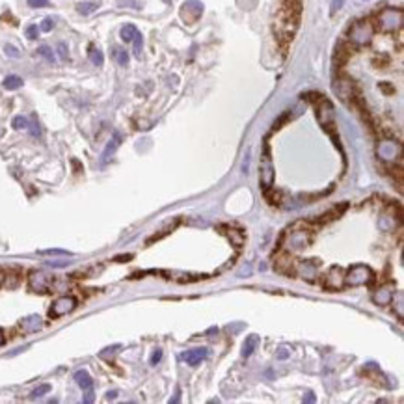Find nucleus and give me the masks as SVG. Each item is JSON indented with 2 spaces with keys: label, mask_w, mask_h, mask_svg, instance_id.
Here are the masks:
<instances>
[{
  "label": "nucleus",
  "mask_w": 404,
  "mask_h": 404,
  "mask_svg": "<svg viewBox=\"0 0 404 404\" xmlns=\"http://www.w3.org/2000/svg\"><path fill=\"white\" fill-rule=\"evenodd\" d=\"M374 274L367 265H354L345 274V285L348 287H363L373 281Z\"/></svg>",
  "instance_id": "nucleus-1"
},
{
  "label": "nucleus",
  "mask_w": 404,
  "mask_h": 404,
  "mask_svg": "<svg viewBox=\"0 0 404 404\" xmlns=\"http://www.w3.org/2000/svg\"><path fill=\"white\" fill-rule=\"evenodd\" d=\"M374 36V26L371 21H358L352 24V28L348 32V39L358 45V47H363V45H369L373 41Z\"/></svg>",
  "instance_id": "nucleus-2"
},
{
  "label": "nucleus",
  "mask_w": 404,
  "mask_h": 404,
  "mask_svg": "<svg viewBox=\"0 0 404 404\" xmlns=\"http://www.w3.org/2000/svg\"><path fill=\"white\" fill-rule=\"evenodd\" d=\"M404 15L401 10L397 8H385L384 11H380L378 15V26L382 32H397L403 28Z\"/></svg>",
  "instance_id": "nucleus-3"
},
{
  "label": "nucleus",
  "mask_w": 404,
  "mask_h": 404,
  "mask_svg": "<svg viewBox=\"0 0 404 404\" xmlns=\"http://www.w3.org/2000/svg\"><path fill=\"white\" fill-rule=\"evenodd\" d=\"M274 179H276V173H274V164H272L270 149L269 145H265V153L261 156V166H259V183L265 192L274 187Z\"/></svg>",
  "instance_id": "nucleus-4"
},
{
  "label": "nucleus",
  "mask_w": 404,
  "mask_h": 404,
  "mask_svg": "<svg viewBox=\"0 0 404 404\" xmlns=\"http://www.w3.org/2000/svg\"><path fill=\"white\" fill-rule=\"evenodd\" d=\"M322 285L326 290H341L345 287V270L341 267H332L324 274Z\"/></svg>",
  "instance_id": "nucleus-5"
},
{
  "label": "nucleus",
  "mask_w": 404,
  "mask_h": 404,
  "mask_svg": "<svg viewBox=\"0 0 404 404\" xmlns=\"http://www.w3.org/2000/svg\"><path fill=\"white\" fill-rule=\"evenodd\" d=\"M52 283V276H49L43 270H32L28 276V285L34 292H49Z\"/></svg>",
  "instance_id": "nucleus-6"
},
{
  "label": "nucleus",
  "mask_w": 404,
  "mask_h": 404,
  "mask_svg": "<svg viewBox=\"0 0 404 404\" xmlns=\"http://www.w3.org/2000/svg\"><path fill=\"white\" fill-rule=\"evenodd\" d=\"M75 308H77V298L75 296H60L58 300H54L49 315H51V319H58V317L71 313Z\"/></svg>",
  "instance_id": "nucleus-7"
},
{
  "label": "nucleus",
  "mask_w": 404,
  "mask_h": 404,
  "mask_svg": "<svg viewBox=\"0 0 404 404\" xmlns=\"http://www.w3.org/2000/svg\"><path fill=\"white\" fill-rule=\"evenodd\" d=\"M294 270L298 272V276H302L304 280L315 281L319 276V261H304V263H294Z\"/></svg>",
  "instance_id": "nucleus-8"
},
{
  "label": "nucleus",
  "mask_w": 404,
  "mask_h": 404,
  "mask_svg": "<svg viewBox=\"0 0 404 404\" xmlns=\"http://www.w3.org/2000/svg\"><path fill=\"white\" fill-rule=\"evenodd\" d=\"M393 294H395V283H391V281L389 283H384V285H380L373 292V302L376 306H387V304H391Z\"/></svg>",
  "instance_id": "nucleus-9"
},
{
  "label": "nucleus",
  "mask_w": 404,
  "mask_h": 404,
  "mask_svg": "<svg viewBox=\"0 0 404 404\" xmlns=\"http://www.w3.org/2000/svg\"><path fill=\"white\" fill-rule=\"evenodd\" d=\"M378 155L382 156L384 160H395L397 156H401V145L391 142V140L380 142V145H378Z\"/></svg>",
  "instance_id": "nucleus-10"
},
{
  "label": "nucleus",
  "mask_w": 404,
  "mask_h": 404,
  "mask_svg": "<svg viewBox=\"0 0 404 404\" xmlns=\"http://www.w3.org/2000/svg\"><path fill=\"white\" fill-rule=\"evenodd\" d=\"M311 242V237L306 231H290L289 237V248L290 250H302Z\"/></svg>",
  "instance_id": "nucleus-11"
},
{
  "label": "nucleus",
  "mask_w": 404,
  "mask_h": 404,
  "mask_svg": "<svg viewBox=\"0 0 404 404\" xmlns=\"http://www.w3.org/2000/svg\"><path fill=\"white\" fill-rule=\"evenodd\" d=\"M19 328H21L24 333L39 332V330L43 328V319L39 317V315H30V317L22 319L21 324H19Z\"/></svg>",
  "instance_id": "nucleus-12"
},
{
  "label": "nucleus",
  "mask_w": 404,
  "mask_h": 404,
  "mask_svg": "<svg viewBox=\"0 0 404 404\" xmlns=\"http://www.w3.org/2000/svg\"><path fill=\"white\" fill-rule=\"evenodd\" d=\"M209 356V348H194V350H188V352L183 354V360L188 363V365H192V367H196L197 363H201L205 358Z\"/></svg>",
  "instance_id": "nucleus-13"
},
{
  "label": "nucleus",
  "mask_w": 404,
  "mask_h": 404,
  "mask_svg": "<svg viewBox=\"0 0 404 404\" xmlns=\"http://www.w3.org/2000/svg\"><path fill=\"white\" fill-rule=\"evenodd\" d=\"M75 380H77L78 387H80L82 391H92V389H94V380H92V376L88 374V371H84V369L75 373Z\"/></svg>",
  "instance_id": "nucleus-14"
},
{
  "label": "nucleus",
  "mask_w": 404,
  "mask_h": 404,
  "mask_svg": "<svg viewBox=\"0 0 404 404\" xmlns=\"http://www.w3.org/2000/svg\"><path fill=\"white\" fill-rule=\"evenodd\" d=\"M333 88L343 101H348L352 97V84L348 80H337V82H333Z\"/></svg>",
  "instance_id": "nucleus-15"
},
{
  "label": "nucleus",
  "mask_w": 404,
  "mask_h": 404,
  "mask_svg": "<svg viewBox=\"0 0 404 404\" xmlns=\"http://www.w3.org/2000/svg\"><path fill=\"white\" fill-rule=\"evenodd\" d=\"M257 346H259V335H248L242 345V358H250Z\"/></svg>",
  "instance_id": "nucleus-16"
},
{
  "label": "nucleus",
  "mask_w": 404,
  "mask_h": 404,
  "mask_svg": "<svg viewBox=\"0 0 404 404\" xmlns=\"http://www.w3.org/2000/svg\"><path fill=\"white\" fill-rule=\"evenodd\" d=\"M119 144H121V135H119V133H114V136H112V140L108 142V145H106V149H104L103 160H106V158H110V155H114L115 149L119 147Z\"/></svg>",
  "instance_id": "nucleus-17"
},
{
  "label": "nucleus",
  "mask_w": 404,
  "mask_h": 404,
  "mask_svg": "<svg viewBox=\"0 0 404 404\" xmlns=\"http://www.w3.org/2000/svg\"><path fill=\"white\" fill-rule=\"evenodd\" d=\"M222 229H226V235L237 244V248L242 246V242H244V233H242L240 229H233V228H228V226H224Z\"/></svg>",
  "instance_id": "nucleus-18"
},
{
  "label": "nucleus",
  "mask_w": 404,
  "mask_h": 404,
  "mask_svg": "<svg viewBox=\"0 0 404 404\" xmlns=\"http://www.w3.org/2000/svg\"><path fill=\"white\" fill-rule=\"evenodd\" d=\"M136 32H138V28H136L135 24H125L123 28H121V32H119V36H121V39L125 43H133Z\"/></svg>",
  "instance_id": "nucleus-19"
},
{
  "label": "nucleus",
  "mask_w": 404,
  "mask_h": 404,
  "mask_svg": "<svg viewBox=\"0 0 404 404\" xmlns=\"http://www.w3.org/2000/svg\"><path fill=\"white\" fill-rule=\"evenodd\" d=\"M4 88L6 90H17V88H21L22 86V78L21 77H17V75H10V77H6L4 78Z\"/></svg>",
  "instance_id": "nucleus-20"
},
{
  "label": "nucleus",
  "mask_w": 404,
  "mask_h": 404,
  "mask_svg": "<svg viewBox=\"0 0 404 404\" xmlns=\"http://www.w3.org/2000/svg\"><path fill=\"white\" fill-rule=\"evenodd\" d=\"M393 296L397 298V304L393 302V308L397 309V317L403 321V319H404V308H403V306H404V292H403V290H399V292H395ZM391 300H393V298H391Z\"/></svg>",
  "instance_id": "nucleus-21"
},
{
  "label": "nucleus",
  "mask_w": 404,
  "mask_h": 404,
  "mask_svg": "<svg viewBox=\"0 0 404 404\" xmlns=\"http://www.w3.org/2000/svg\"><path fill=\"white\" fill-rule=\"evenodd\" d=\"M90 60L94 62V65H97V67H101L104 62V56L103 52L99 51L97 47H90Z\"/></svg>",
  "instance_id": "nucleus-22"
},
{
  "label": "nucleus",
  "mask_w": 404,
  "mask_h": 404,
  "mask_svg": "<svg viewBox=\"0 0 404 404\" xmlns=\"http://www.w3.org/2000/svg\"><path fill=\"white\" fill-rule=\"evenodd\" d=\"M38 253H39V255H65V257H71V255H73L71 251H67V250H60V248L39 250Z\"/></svg>",
  "instance_id": "nucleus-23"
},
{
  "label": "nucleus",
  "mask_w": 404,
  "mask_h": 404,
  "mask_svg": "<svg viewBox=\"0 0 404 404\" xmlns=\"http://www.w3.org/2000/svg\"><path fill=\"white\" fill-rule=\"evenodd\" d=\"M38 54H39V56H43L47 62H51V63L56 60V58H54V52H52V49H51V47H47V45H41V47L38 49Z\"/></svg>",
  "instance_id": "nucleus-24"
},
{
  "label": "nucleus",
  "mask_w": 404,
  "mask_h": 404,
  "mask_svg": "<svg viewBox=\"0 0 404 404\" xmlns=\"http://www.w3.org/2000/svg\"><path fill=\"white\" fill-rule=\"evenodd\" d=\"M95 8H97V4H92V2H80L77 6L78 13H82V15H90L92 11H95Z\"/></svg>",
  "instance_id": "nucleus-25"
},
{
  "label": "nucleus",
  "mask_w": 404,
  "mask_h": 404,
  "mask_svg": "<svg viewBox=\"0 0 404 404\" xmlns=\"http://www.w3.org/2000/svg\"><path fill=\"white\" fill-rule=\"evenodd\" d=\"M114 56L119 65H123L125 67V65L129 63V54H127V51H123V49H114Z\"/></svg>",
  "instance_id": "nucleus-26"
},
{
  "label": "nucleus",
  "mask_w": 404,
  "mask_h": 404,
  "mask_svg": "<svg viewBox=\"0 0 404 404\" xmlns=\"http://www.w3.org/2000/svg\"><path fill=\"white\" fill-rule=\"evenodd\" d=\"M133 43H135V56L136 58H140V56H142V45H144V39H142V34H140V32H136Z\"/></svg>",
  "instance_id": "nucleus-27"
},
{
  "label": "nucleus",
  "mask_w": 404,
  "mask_h": 404,
  "mask_svg": "<svg viewBox=\"0 0 404 404\" xmlns=\"http://www.w3.org/2000/svg\"><path fill=\"white\" fill-rule=\"evenodd\" d=\"M11 125H13V129L21 131V129H26V127H28V119H26L24 115H17V117H13Z\"/></svg>",
  "instance_id": "nucleus-28"
},
{
  "label": "nucleus",
  "mask_w": 404,
  "mask_h": 404,
  "mask_svg": "<svg viewBox=\"0 0 404 404\" xmlns=\"http://www.w3.org/2000/svg\"><path fill=\"white\" fill-rule=\"evenodd\" d=\"M121 348V345H114V346H108V348H104L103 352L99 354V358H103V360H110V356H114L117 350Z\"/></svg>",
  "instance_id": "nucleus-29"
},
{
  "label": "nucleus",
  "mask_w": 404,
  "mask_h": 404,
  "mask_svg": "<svg viewBox=\"0 0 404 404\" xmlns=\"http://www.w3.org/2000/svg\"><path fill=\"white\" fill-rule=\"evenodd\" d=\"M51 391V385L49 384H43V385H39V387H36L34 391H32V399H38V397H43V395H47Z\"/></svg>",
  "instance_id": "nucleus-30"
},
{
  "label": "nucleus",
  "mask_w": 404,
  "mask_h": 404,
  "mask_svg": "<svg viewBox=\"0 0 404 404\" xmlns=\"http://www.w3.org/2000/svg\"><path fill=\"white\" fill-rule=\"evenodd\" d=\"M52 28H54V19H52V17H47V19H43L41 26H39V30H41V32H51Z\"/></svg>",
  "instance_id": "nucleus-31"
},
{
  "label": "nucleus",
  "mask_w": 404,
  "mask_h": 404,
  "mask_svg": "<svg viewBox=\"0 0 404 404\" xmlns=\"http://www.w3.org/2000/svg\"><path fill=\"white\" fill-rule=\"evenodd\" d=\"M38 36H39V28H38L36 24H30V26L26 28V38H28V39H38Z\"/></svg>",
  "instance_id": "nucleus-32"
},
{
  "label": "nucleus",
  "mask_w": 404,
  "mask_h": 404,
  "mask_svg": "<svg viewBox=\"0 0 404 404\" xmlns=\"http://www.w3.org/2000/svg\"><path fill=\"white\" fill-rule=\"evenodd\" d=\"M4 52H6L10 58H19V56H21L19 49H17V47H13V45H6V47H4Z\"/></svg>",
  "instance_id": "nucleus-33"
},
{
  "label": "nucleus",
  "mask_w": 404,
  "mask_h": 404,
  "mask_svg": "<svg viewBox=\"0 0 404 404\" xmlns=\"http://www.w3.org/2000/svg\"><path fill=\"white\" fill-rule=\"evenodd\" d=\"M28 127H30V131H32V136H41V129H39V123H38V119L36 117H32V125L28 123Z\"/></svg>",
  "instance_id": "nucleus-34"
},
{
  "label": "nucleus",
  "mask_w": 404,
  "mask_h": 404,
  "mask_svg": "<svg viewBox=\"0 0 404 404\" xmlns=\"http://www.w3.org/2000/svg\"><path fill=\"white\" fill-rule=\"evenodd\" d=\"M58 54H60L62 60H69V51H67V45L65 43H60L58 45Z\"/></svg>",
  "instance_id": "nucleus-35"
},
{
  "label": "nucleus",
  "mask_w": 404,
  "mask_h": 404,
  "mask_svg": "<svg viewBox=\"0 0 404 404\" xmlns=\"http://www.w3.org/2000/svg\"><path fill=\"white\" fill-rule=\"evenodd\" d=\"M28 6L30 8H47L49 0H28Z\"/></svg>",
  "instance_id": "nucleus-36"
},
{
  "label": "nucleus",
  "mask_w": 404,
  "mask_h": 404,
  "mask_svg": "<svg viewBox=\"0 0 404 404\" xmlns=\"http://www.w3.org/2000/svg\"><path fill=\"white\" fill-rule=\"evenodd\" d=\"M160 360H162V350H160V348H156L155 352H153V356H151L149 363H151V365H156V363L160 362Z\"/></svg>",
  "instance_id": "nucleus-37"
},
{
  "label": "nucleus",
  "mask_w": 404,
  "mask_h": 404,
  "mask_svg": "<svg viewBox=\"0 0 404 404\" xmlns=\"http://www.w3.org/2000/svg\"><path fill=\"white\" fill-rule=\"evenodd\" d=\"M49 267H54V269H63L69 265V261H47Z\"/></svg>",
  "instance_id": "nucleus-38"
},
{
  "label": "nucleus",
  "mask_w": 404,
  "mask_h": 404,
  "mask_svg": "<svg viewBox=\"0 0 404 404\" xmlns=\"http://www.w3.org/2000/svg\"><path fill=\"white\" fill-rule=\"evenodd\" d=\"M290 356V350L289 348H285V346H281L280 352H278V360H287Z\"/></svg>",
  "instance_id": "nucleus-39"
},
{
  "label": "nucleus",
  "mask_w": 404,
  "mask_h": 404,
  "mask_svg": "<svg viewBox=\"0 0 404 404\" xmlns=\"http://www.w3.org/2000/svg\"><path fill=\"white\" fill-rule=\"evenodd\" d=\"M345 4V0H332V13L333 11H339Z\"/></svg>",
  "instance_id": "nucleus-40"
},
{
  "label": "nucleus",
  "mask_w": 404,
  "mask_h": 404,
  "mask_svg": "<svg viewBox=\"0 0 404 404\" xmlns=\"http://www.w3.org/2000/svg\"><path fill=\"white\" fill-rule=\"evenodd\" d=\"M125 259H133V255H119V257H115L114 261H117V263H125Z\"/></svg>",
  "instance_id": "nucleus-41"
},
{
  "label": "nucleus",
  "mask_w": 404,
  "mask_h": 404,
  "mask_svg": "<svg viewBox=\"0 0 404 404\" xmlns=\"http://www.w3.org/2000/svg\"><path fill=\"white\" fill-rule=\"evenodd\" d=\"M115 397H117V391H108V393H106V399H108V401H114Z\"/></svg>",
  "instance_id": "nucleus-42"
},
{
  "label": "nucleus",
  "mask_w": 404,
  "mask_h": 404,
  "mask_svg": "<svg viewBox=\"0 0 404 404\" xmlns=\"http://www.w3.org/2000/svg\"><path fill=\"white\" fill-rule=\"evenodd\" d=\"M309 395V397H308V403H313V401H315V397H313V393H308Z\"/></svg>",
  "instance_id": "nucleus-43"
},
{
  "label": "nucleus",
  "mask_w": 404,
  "mask_h": 404,
  "mask_svg": "<svg viewBox=\"0 0 404 404\" xmlns=\"http://www.w3.org/2000/svg\"><path fill=\"white\" fill-rule=\"evenodd\" d=\"M2 343H4V332L0 330V346H2Z\"/></svg>",
  "instance_id": "nucleus-44"
}]
</instances>
